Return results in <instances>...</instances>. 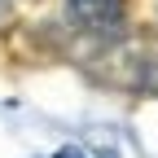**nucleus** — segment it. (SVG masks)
I'll return each mask as SVG.
<instances>
[{
	"mask_svg": "<svg viewBox=\"0 0 158 158\" xmlns=\"http://www.w3.org/2000/svg\"><path fill=\"white\" fill-rule=\"evenodd\" d=\"M53 158H84V154H75V149H62V154H53Z\"/></svg>",
	"mask_w": 158,
	"mask_h": 158,
	"instance_id": "obj_2",
	"label": "nucleus"
},
{
	"mask_svg": "<svg viewBox=\"0 0 158 158\" xmlns=\"http://www.w3.org/2000/svg\"><path fill=\"white\" fill-rule=\"evenodd\" d=\"M70 9L88 27H114L123 18V0H70Z\"/></svg>",
	"mask_w": 158,
	"mask_h": 158,
	"instance_id": "obj_1",
	"label": "nucleus"
}]
</instances>
